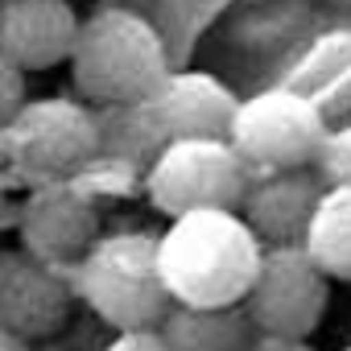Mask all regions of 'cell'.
Instances as JSON below:
<instances>
[{
	"instance_id": "obj_3",
	"label": "cell",
	"mask_w": 351,
	"mask_h": 351,
	"mask_svg": "<svg viewBox=\"0 0 351 351\" xmlns=\"http://www.w3.org/2000/svg\"><path fill=\"white\" fill-rule=\"evenodd\" d=\"M161 236L149 232H112L79 261L75 289L79 302L108 322L112 330H149L161 326L173 310V298L161 277Z\"/></svg>"
},
{
	"instance_id": "obj_5",
	"label": "cell",
	"mask_w": 351,
	"mask_h": 351,
	"mask_svg": "<svg viewBox=\"0 0 351 351\" xmlns=\"http://www.w3.org/2000/svg\"><path fill=\"white\" fill-rule=\"evenodd\" d=\"M153 211L182 219L195 211H240L252 186V165L232 141H169L145 169Z\"/></svg>"
},
{
	"instance_id": "obj_13",
	"label": "cell",
	"mask_w": 351,
	"mask_h": 351,
	"mask_svg": "<svg viewBox=\"0 0 351 351\" xmlns=\"http://www.w3.org/2000/svg\"><path fill=\"white\" fill-rule=\"evenodd\" d=\"M161 335L169 351H248L256 326L244 306H173Z\"/></svg>"
},
{
	"instance_id": "obj_4",
	"label": "cell",
	"mask_w": 351,
	"mask_h": 351,
	"mask_svg": "<svg viewBox=\"0 0 351 351\" xmlns=\"http://www.w3.org/2000/svg\"><path fill=\"white\" fill-rule=\"evenodd\" d=\"M99 116L66 95L29 99L9 124H0V153L9 173L25 178L29 186L71 182L75 173L99 157Z\"/></svg>"
},
{
	"instance_id": "obj_17",
	"label": "cell",
	"mask_w": 351,
	"mask_h": 351,
	"mask_svg": "<svg viewBox=\"0 0 351 351\" xmlns=\"http://www.w3.org/2000/svg\"><path fill=\"white\" fill-rule=\"evenodd\" d=\"M104 351H169V343L161 326H149V330H116Z\"/></svg>"
},
{
	"instance_id": "obj_11",
	"label": "cell",
	"mask_w": 351,
	"mask_h": 351,
	"mask_svg": "<svg viewBox=\"0 0 351 351\" xmlns=\"http://www.w3.org/2000/svg\"><path fill=\"white\" fill-rule=\"evenodd\" d=\"M83 17L71 0H5L0 5V58L25 75L54 71L75 58Z\"/></svg>"
},
{
	"instance_id": "obj_8",
	"label": "cell",
	"mask_w": 351,
	"mask_h": 351,
	"mask_svg": "<svg viewBox=\"0 0 351 351\" xmlns=\"http://www.w3.org/2000/svg\"><path fill=\"white\" fill-rule=\"evenodd\" d=\"M79 302L75 269H58L50 261L29 256L25 248H9L0 256V330L25 343L54 339Z\"/></svg>"
},
{
	"instance_id": "obj_6",
	"label": "cell",
	"mask_w": 351,
	"mask_h": 351,
	"mask_svg": "<svg viewBox=\"0 0 351 351\" xmlns=\"http://www.w3.org/2000/svg\"><path fill=\"white\" fill-rule=\"evenodd\" d=\"M326 136V116L293 87H269L248 95L232 128V145L252 165V173L314 169Z\"/></svg>"
},
{
	"instance_id": "obj_1",
	"label": "cell",
	"mask_w": 351,
	"mask_h": 351,
	"mask_svg": "<svg viewBox=\"0 0 351 351\" xmlns=\"http://www.w3.org/2000/svg\"><path fill=\"white\" fill-rule=\"evenodd\" d=\"M265 244L240 211H195L161 232V277L173 306H244Z\"/></svg>"
},
{
	"instance_id": "obj_19",
	"label": "cell",
	"mask_w": 351,
	"mask_h": 351,
	"mask_svg": "<svg viewBox=\"0 0 351 351\" xmlns=\"http://www.w3.org/2000/svg\"><path fill=\"white\" fill-rule=\"evenodd\" d=\"M0 351H34V343H25V339H17V335H5V330H0Z\"/></svg>"
},
{
	"instance_id": "obj_16",
	"label": "cell",
	"mask_w": 351,
	"mask_h": 351,
	"mask_svg": "<svg viewBox=\"0 0 351 351\" xmlns=\"http://www.w3.org/2000/svg\"><path fill=\"white\" fill-rule=\"evenodd\" d=\"M25 79H29V75H25L21 66H13V62L0 58V124H9L17 112H25V108H29Z\"/></svg>"
},
{
	"instance_id": "obj_15",
	"label": "cell",
	"mask_w": 351,
	"mask_h": 351,
	"mask_svg": "<svg viewBox=\"0 0 351 351\" xmlns=\"http://www.w3.org/2000/svg\"><path fill=\"white\" fill-rule=\"evenodd\" d=\"M318 178L326 186H347L351 191V124L347 128H335L322 145V157H318Z\"/></svg>"
},
{
	"instance_id": "obj_2",
	"label": "cell",
	"mask_w": 351,
	"mask_h": 351,
	"mask_svg": "<svg viewBox=\"0 0 351 351\" xmlns=\"http://www.w3.org/2000/svg\"><path fill=\"white\" fill-rule=\"evenodd\" d=\"M161 34L132 9L108 5L83 17V34L71 58V79L95 108H132L161 91L169 79Z\"/></svg>"
},
{
	"instance_id": "obj_20",
	"label": "cell",
	"mask_w": 351,
	"mask_h": 351,
	"mask_svg": "<svg viewBox=\"0 0 351 351\" xmlns=\"http://www.w3.org/2000/svg\"><path fill=\"white\" fill-rule=\"evenodd\" d=\"M343 351H351V343H347V347H343Z\"/></svg>"
},
{
	"instance_id": "obj_9",
	"label": "cell",
	"mask_w": 351,
	"mask_h": 351,
	"mask_svg": "<svg viewBox=\"0 0 351 351\" xmlns=\"http://www.w3.org/2000/svg\"><path fill=\"white\" fill-rule=\"evenodd\" d=\"M99 244V211L75 182L29 186L17 211V248L58 269H79V261Z\"/></svg>"
},
{
	"instance_id": "obj_12",
	"label": "cell",
	"mask_w": 351,
	"mask_h": 351,
	"mask_svg": "<svg viewBox=\"0 0 351 351\" xmlns=\"http://www.w3.org/2000/svg\"><path fill=\"white\" fill-rule=\"evenodd\" d=\"M322 195H326V182L318 178V169L252 173L240 215L265 248H298L310 236Z\"/></svg>"
},
{
	"instance_id": "obj_10",
	"label": "cell",
	"mask_w": 351,
	"mask_h": 351,
	"mask_svg": "<svg viewBox=\"0 0 351 351\" xmlns=\"http://www.w3.org/2000/svg\"><path fill=\"white\" fill-rule=\"evenodd\" d=\"M240 104L211 71H173L153 99H145L157 136L169 141H232Z\"/></svg>"
},
{
	"instance_id": "obj_7",
	"label": "cell",
	"mask_w": 351,
	"mask_h": 351,
	"mask_svg": "<svg viewBox=\"0 0 351 351\" xmlns=\"http://www.w3.org/2000/svg\"><path fill=\"white\" fill-rule=\"evenodd\" d=\"M326 306H330V277L318 269L306 244L269 248L252 281V293L244 298L252 326L261 335H285V339H310L322 326Z\"/></svg>"
},
{
	"instance_id": "obj_14",
	"label": "cell",
	"mask_w": 351,
	"mask_h": 351,
	"mask_svg": "<svg viewBox=\"0 0 351 351\" xmlns=\"http://www.w3.org/2000/svg\"><path fill=\"white\" fill-rule=\"evenodd\" d=\"M306 252L318 261V269L330 281L351 285V191L347 186H326L322 207L306 236Z\"/></svg>"
},
{
	"instance_id": "obj_18",
	"label": "cell",
	"mask_w": 351,
	"mask_h": 351,
	"mask_svg": "<svg viewBox=\"0 0 351 351\" xmlns=\"http://www.w3.org/2000/svg\"><path fill=\"white\" fill-rule=\"evenodd\" d=\"M248 351H314V347H310V339H285V335H261L256 330Z\"/></svg>"
}]
</instances>
